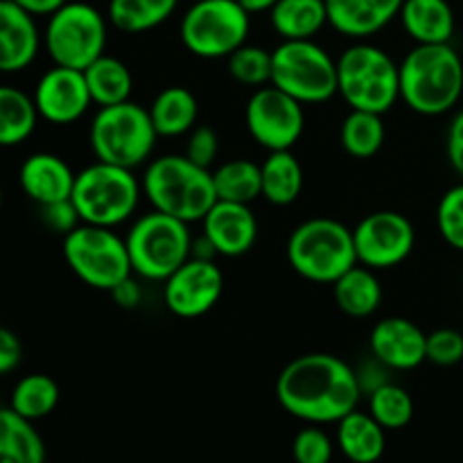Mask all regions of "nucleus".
<instances>
[{
    "label": "nucleus",
    "instance_id": "nucleus-2",
    "mask_svg": "<svg viewBox=\"0 0 463 463\" xmlns=\"http://www.w3.org/2000/svg\"><path fill=\"white\" fill-rule=\"evenodd\" d=\"M401 99L420 116H443L463 93V61L450 43H416L401 63Z\"/></svg>",
    "mask_w": 463,
    "mask_h": 463
},
{
    "label": "nucleus",
    "instance_id": "nucleus-1",
    "mask_svg": "<svg viewBox=\"0 0 463 463\" xmlns=\"http://www.w3.org/2000/svg\"><path fill=\"white\" fill-rule=\"evenodd\" d=\"M362 392L357 371L330 353L297 357L276 380L280 407L307 425H337L344 416L357 410Z\"/></svg>",
    "mask_w": 463,
    "mask_h": 463
},
{
    "label": "nucleus",
    "instance_id": "nucleus-43",
    "mask_svg": "<svg viewBox=\"0 0 463 463\" xmlns=\"http://www.w3.org/2000/svg\"><path fill=\"white\" fill-rule=\"evenodd\" d=\"M446 152L452 170L463 179V111L457 113V116L452 118L450 127H448Z\"/></svg>",
    "mask_w": 463,
    "mask_h": 463
},
{
    "label": "nucleus",
    "instance_id": "nucleus-31",
    "mask_svg": "<svg viewBox=\"0 0 463 463\" xmlns=\"http://www.w3.org/2000/svg\"><path fill=\"white\" fill-rule=\"evenodd\" d=\"M179 0H109V23L125 34L156 30L176 12Z\"/></svg>",
    "mask_w": 463,
    "mask_h": 463
},
{
    "label": "nucleus",
    "instance_id": "nucleus-35",
    "mask_svg": "<svg viewBox=\"0 0 463 463\" xmlns=\"http://www.w3.org/2000/svg\"><path fill=\"white\" fill-rule=\"evenodd\" d=\"M369 411L387 432L407 428L414 419V401L407 389L384 383L369 393Z\"/></svg>",
    "mask_w": 463,
    "mask_h": 463
},
{
    "label": "nucleus",
    "instance_id": "nucleus-7",
    "mask_svg": "<svg viewBox=\"0 0 463 463\" xmlns=\"http://www.w3.org/2000/svg\"><path fill=\"white\" fill-rule=\"evenodd\" d=\"M143 193L134 170L95 158L93 165L77 172L72 203L84 224L120 226L136 213Z\"/></svg>",
    "mask_w": 463,
    "mask_h": 463
},
{
    "label": "nucleus",
    "instance_id": "nucleus-19",
    "mask_svg": "<svg viewBox=\"0 0 463 463\" xmlns=\"http://www.w3.org/2000/svg\"><path fill=\"white\" fill-rule=\"evenodd\" d=\"M43 48V34L36 27V16L16 5L14 0L0 3V71H25L32 66Z\"/></svg>",
    "mask_w": 463,
    "mask_h": 463
},
{
    "label": "nucleus",
    "instance_id": "nucleus-21",
    "mask_svg": "<svg viewBox=\"0 0 463 463\" xmlns=\"http://www.w3.org/2000/svg\"><path fill=\"white\" fill-rule=\"evenodd\" d=\"M75 176L77 172H72V167L61 156L50 152H39L27 156L23 161L21 172H18L23 193L36 206L71 199L72 188H75Z\"/></svg>",
    "mask_w": 463,
    "mask_h": 463
},
{
    "label": "nucleus",
    "instance_id": "nucleus-30",
    "mask_svg": "<svg viewBox=\"0 0 463 463\" xmlns=\"http://www.w3.org/2000/svg\"><path fill=\"white\" fill-rule=\"evenodd\" d=\"M41 113L36 109L34 95L23 93L14 86L0 89V145L16 147L25 143L36 129Z\"/></svg>",
    "mask_w": 463,
    "mask_h": 463
},
{
    "label": "nucleus",
    "instance_id": "nucleus-37",
    "mask_svg": "<svg viewBox=\"0 0 463 463\" xmlns=\"http://www.w3.org/2000/svg\"><path fill=\"white\" fill-rule=\"evenodd\" d=\"M437 226L441 238L457 251H463V179L441 197L437 208Z\"/></svg>",
    "mask_w": 463,
    "mask_h": 463
},
{
    "label": "nucleus",
    "instance_id": "nucleus-16",
    "mask_svg": "<svg viewBox=\"0 0 463 463\" xmlns=\"http://www.w3.org/2000/svg\"><path fill=\"white\" fill-rule=\"evenodd\" d=\"M34 102L41 113V120L66 127L86 116L89 107L93 104V98H90L84 71L54 63L36 81Z\"/></svg>",
    "mask_w": 463,
    "mask_h": 463
},
{
    "label": "nucleus",
    "instance_id": "nucleus-33",
    "mask_svg": "<svg viewBox=\"0 0 463 463\" xmlns=\"http://www.w3.org/2000/svg\"><path fill=\"white\" fill-rule=\"evenodd\" d=\"M342 147L351 154L353 158H371L383 149L387 129H384L383 113L362 111V109H351L342 122Z\"/></svg>",
    "mask_w": 463,
    "mask_h": 463
},
{
    "label": "nucleus",
    "instance_id": "nucleus-23",
    "mask_svg": "<svg viewBox=\"0 0 463 463\" xmlns=\"http://www.w3.org/2000/svg\"><path fill=\"white\" fill-rule=\"evenodd\" d=\"M337 446L353 463H375L387 448V430L371 411L353 410L337 423Z\"/></svg>",
    "mask_w": 463,
    "mask_h": 463
},
{
    "label": "nucleus",
    "instance_id": "nucleus-46",
    "mask_svg": "<svg viewBox=\"0 0 463 463\" xmlns=\"http://www.w3.org/2000/svg\"><path fill=\"white\" fill-rule=\"evenodd\" d=\"M238 3L242 5L249 14H262L271 12V7H274L279 0H238Z\"/></svg>",
    "mask_w": 463,
    "mask_h": 463
},
{
    "label": "nucleus",
    "instance_id": "nucleus-25",
    "mask_svg": "<svg viewBox=\"0 0 463 463\" xmlns=\"http://www.w3.org/2000/svg\"><path fill=\"white\" fill-rule=\"evenodd\" d=\"M154 127L163 138L190 134L197 127L199 102L185 86H167L154 98L149 107Z\"/></svg>",
    "mask_w": 463,
    "mask_h": 463
},
{
    "label": "nucleus",
    "instance_id": "nucleus-45",
    "mask_svg": "<svg viewBox=\"0 0 463 463\" xmlns=\"http://www.w3.org/2000/svg\"><path fill=\"white\" fill-rule=\"evenodd\" d=\"M16 5H21L25 12H30L36 18H50L54 12L63 7L68 0H14Z\"/></svg>",
    "mask_w": 463,
    "mask_h": 463
},
{
    "label": "nucleus",
    "instance_id": "nucleus-26",
    "mask_svg": "<svg viewBox=\"0 0 463 463\" xmlns=\"http://www.w3.org/2000/svg\"><path fill=\"white\" fill-rule=\"evenodd\" d=\"M269 21L283 41L312 39L328 25V7L326 0H279Z\"/></svg>",
    "mask_w": 463,
    "mask_h": 463
},
{
    "label": "nucleus",
    "instance_id": "nucleus-38",
    "mask_svg": "<svg viewBox=\"0 0 463 463\" xmlns=\"http://www.w3.org/2000/svg\"><path fill=\"white\" fill-rule=\"evenodd\" d=\"M292 452L294 459L298 463H328L333 459L335 443L333 439L326 434V430L310 423V428H303L301 432L294 437Z\"/></svg>",
    "mask_w": 463,
    "mask_h": 463
},
{
    "label": "nucleus",
    "instance_id": "nucleus-27",
    "mask_svg": "<svg viewBox=\"0 0 463 463\" xmlns=\"http://www.w3.org/2000/svg\"><path fill=\"white\" fill-rule=\"evenodd\" d=\"M0 459L5 463H43L45 443L34 420L16 414L12 407L0 411Z\"/></svg>",
    "mask_w": 463,
    "mask_h": 463
},
{
    "label": "nucleus",
    "instance_id": "nucleus-14",
    "mask_svg": "<svg viewBox=\"0 0 463 463\" xmlns=\"http://www.w3.org/2000/svg\"><path fill=\"white\" fill-rule=\"evenodd\" d=\"M357 262L375 271L393 269L411 256L416 231L405 215L396 211H375L353 229Z\"/></svg>",
    "mask_w": 463,
    "mask_h": 463
},
{
    "label": "nucleus",
    "instance_id": "nucleus-10",
    "mask_svg": "<svg viewBox=\"0 0 463 463\" xmlns=\"http://www.w3.org/2000/svg\"><path fill=\"white\" fill-rule=\"evenodd\" d=\"M271 59V84L298 102L321 104L339 95L337 61L312 39L283 41Z\"/></svg>",
    "mask_w": 463,
    "mask_h": 463
},
{
    "label": "nucleus",
    "instance_id": "nucleus-34",
    "mask_svg": "<svg viewBox=\"0 0 463 463\" xmlns=\"http://www.w3.org/2000/svg\"><path fill=\"white\" fill-rule=\"evenodd\" d=\"M59 384L45 373H30L21 378L9 396V407L30 420H41L59 405Z\"/></svg>",
    "mask_w": 463,
    "mask_h": 463
},
{
    "label": "nucleus",
    "instance_id": "nucleus-6",
    "mask_svg": "<svg viewBox=\"0 0 463 463\" xmlns=\"http://www.w3.org/2000/svg\"><path fill=\"white\" fill-rule=\"evenodd\" d=\"M339 95L351 109L387 113L401 99V68L371 43H355L337 59Z\"/></svg>",
    "mask_w": 463,
    "mask_h": 463
},
{
    "label": "nucleus",
    "instance_id": "nucleus-24",
    "mask_svg": "<svg viewBox=\"0 0 463 463\" xmlns=\"http://www.w3.org/2000/svg\"><path fill=\"white\" fill-rule=\"evenodd\" d=\"M333 297L339 310L353 319H366L373 315L383 303V285H380L375 269L360 265L339 276L333 283Z\"/></svg>",
    "mask_w": 463,
    "mask_h": 463
},
{
    "label": "nucleus",
    "instance_id": "nucleus-4",
    "mask_svg": "<svg viewBox=\"0 0 463 463\" xmlns=\"http://www.w3.org/2000/svg\"><path fill=\"white\" fill-rule=\"evenodd\" d=\"M288 260L301 279L333 285L339 276L357 265L353 231L330 217L303 222L288 240Z\"/></svg>",
    "mask_w": 463,
    "mask_h": 463
},
{
    "label": "nucleus",
    "instance_id": "nucleus-12",
    "mask_svg": "<svg viewBox=\"0 0 463 463\" xmlns=\"http://www.w3.org/2000/svg\"><path fill=\"white\" fill-rule=\"evenodd\" d=\"M43 48L52 63L84 71L107 48V18L89 3H66L48 18Z\"/></svg>",
    "mask_w": 463,
    "mask_h": 463
},
{
    "label": "nucleus",
    "instance_id": "nucleus-22",
    "mask_svg": "<svg viewBox=\"0 0 463 463\" xmlns=\"http://www.w3.org/2000/svg\"><path fill=\"white\" fill-rule=\"evenodd\" d=\"M401 23L414 43H450L455 12L448 0H405Z\"/></svg>",
    "mask_w": 463,
    "mask_h": 463
},
{
    "label": "nucleus",
    "instance_id": "nucleus-17",
    "mask_svg": "<svg viewBox=\"0 0 463 463\" xmlns=\"http://www.w3.org/2000/svg\"><path fill=\"white\" fill-rule=\"evenodd\" d=\"M371 355L384 369L411 371L428 362V335L405 317L378 321L369 337Z\"/></svg>",
    "mask_w": 463,
    "mask_h": 463
},
{
    "label": "nucleus",
    "instance_id": "nucleus-18",
    "mask_svg": "<svg viewBox=\"0 0 463 463\" xmlns=\"http://www.w3.org/2000/svg\"><path fill=\"white\" fill-rule=\"evenodd\" d=\"M202 226V233L211 240L217 256L240 258L256 247L258 220L251 211V203L217 199L211 211L203 215Z\"/></svg>",
    "mask_w": 463,
    "mask_h": 463
},
{
    "label": "nucleus",
    "instance_id": "nucleus-42",
    "mask_svg": "<svg viewBox=\"0 0 463 463\" xmlns=\"http://www.w3.org/2000/svg\"><path fill=\"white\" fill-rule=\"evenodd\" d=\"M23 360V344L9 328L0 330V373L9 375Z\"/></svg>",
    "mask_w": 463,
    "mask_h": 463
},
{
    "label": "nucleus",
    "instance_id": "nucleus-29",
    "mask_svg": "<svg viewBox=\"0 0 463 463\" xmlns=\"http://www.w3.org/2000/svg\"><path fill=\"white\" fill-rule=\"evenodd\" d=\"M262 199L274 206H289L303 190V167L292 149L269 152L262 163Z\"/></svg>",
    "mask_w": 463,
    "mask_h": 463
},
{
    "label": "nucleus",
    "instance_id": "nucleus-28",
    "mask_svg": "<svg viewBox=\"0 0 463 463\" xmlns=\"http://www.w3.org/2000/svg\"><path fill=\"white\" fill-rule=\"evenodd\" d=\"M84 77L95 107H111L131 99L134 77L122 59L102 54L89 68H84Z\"/></svg>",
    "mask_w": 463,
    "mask_h": 463
},
{
    "label": "nucleus",
    "instance_id": "nucleus-15",
    "mask_svg": "<svg viewBox=\"0 0 463 463\" xmlns=\"http://www.w3.org/2000/svg\"><path fill=\"white\" fill-rule=\"evenodd\" d=\"M224 292V274L215 260L188 258L163 280V301L179 319H197L217 306Z\"/></svg>",
    "mask_w": 463,
    "mask_h": 463
},
{
    "label": "nucleus",
    "instance_id": "nucleus-11",
    "mask_svg": "<svg viewBox=\"0 0 463 463\" xmlns=\"http://www.w3.org/2000/svg\"><path fill=\"white\" fill-rule=\"evenodd\" d=\"M249 18L238 0H197L181 18V41L199 59H229L247 43Z\"/></svg>",
    "mask_w": 463,
    "mask_h": 463
},
{
    "label": "nucleus",
    "instance_id": "nucleus-13",
    "mask_svg": "<svg viewBox=\"0 0 463 463\" xmlns=\"http://www.w3.org/2000/svg\"><path fill=\"white\" fill-rule=\"evenodd\" d=\"M306 104L274 84L253 90L244 107L249 136L267 152L292 149L306 129Z\"/></svg>",
    "mask_w": 463,
    "mask_h": 463
},
{
    "label": "nucleus",
    "instance_id": "nucleus-40",
    "mask_svg": "<svg viewBox=\"0 0 463 463\" xmlns=\"http://www.w3.org/2000/svg\"><path fill=\"white\" fill-rule=\"evenodd\" d=\"M217 154H220V138H217L215 131L206 125L194 127V129L188 134L185 156L193 158V161L199 163L202 167H208V170H211Z\"/></svg>",
    "mask_w": 463,
    "mask_h": 463
},
{
    "label": "nucleus",
    "instance_id": "nucleus-41",
    "mask_svg": "<svg viewBox=\"0 0 463 463\" xmlns=\"http://www.w3.org/2000/svg\"><path fill=\"white\" fill-rule=\"evenodd\" d=\"M39 208H41V220H43V224L48 226L52 233L68 235L71 231H75L77 226L84 224L80 213H77L75 203H72V199H61V202L45 203V206H39Z\"/></svg>",
    "mask_w": 463,
    "mask_h": 463
},
{
    "label": "nucleus",
    "instance_id": "nucleus-20",
    "mask_svg": "<svg viewBox=\"0 0 463 463\" xmlns=\"http://www.w3.org/2000/svg\"><path fill=\"white\" fill-rule=\"evenodd\" d=\"M405 0H326L328 25L348 39H369L383 32Z\"/></svg>",
    "mask_w": 463,
    "mask_h": 463
},
{
    "label": "nucleus",
    "instance_id": "nucleus-44",
    "mask_svg": "<svg viewBox=\"0 0 463 463\" xmlns=\"http://www.w3.org/2000/svg\"><path fill=\"white\" fill-rule=\"evenodd\" d=\"M111 297L120 307H125V310H134V307L140 306L143 288H140V283L134 279V274H131L129 279H125L122 283H118L116 288L111 289Z\"/></svg>",
    "mask_w": 463,
    "mask_h": 463
},
{
    "label": "nucleus",
    "instance_id": "nucleus-9",
    "mask_svg": "<svg viewBox=\"0 0 463 463\" xmlns=\"http://www.w3.org/2000/svg\"><path fill=\"white\" fill-rule=\"evenodd\" d=\"M63 258L81 283L102 292L134 274L127 240L109 226L80 224L63 235Z\"/></svg>",
    "mask_w": 463,
    "mask_h": 463
},
{
    "label": "nucleus",
    "instance_id": "nucleus-32",
    "mask_svg": "<svg viewBox=\"0 0 463 463\" xmlns=\"http://www.w3.org/2000/svg\"><path fill=\"white\" fill-rule=\"evenodd\" d=\"M217 199L253 203L262 197V167L249 158H233L213 170Z\"/></svg>",
    "mask_w": 463,
    "mask_h": 463
},
{
    "label": "nucleus",
    "instance_id": "nucleus-39",
    "mask_svg": "<svg viewBox=\"0 0 463 463\" xmlns=\"http://www.w3.org/2000/svg\"><path fill=\"white\" fill-rule=\"evenodd\" d=\"M463 360V335L459 330L439 328L428 335V362L437 366H455Z\"/></svg>",
    "mask_w": 463,
    "mask_h": 463
},
{
    "label": "nucleus",
    "instance_id": "nucleus-8",
    "mask_svg": "<svg viewBox=\"0 0 463 463\" xmlns=\"http://www.w3.org/2000/svg\"><path fill=\"white\" fill-rule=\"evenodd\" d=\"M125 240L134 274L154 283H163L193 258L188 222L161 211H152L136 220Z\"/></svg>",
    "mask_w": 463,
    "mask_h": 463
},
{
    "label": "nucleus",
    "instance_id": "nucleus-5",
    "mask_svg": "<svg viewBox=\"0 0 463 463\" xmlns=\"http://www.w3.org/2000/svg\"><path fill=\"white\" fill-rule=\"evenodd\" d=\"M156 138L158 131L149 109L131 99L111 107H98V113L90 120L89 143L95 158L129 170L149 161Z\"/></svg>",
    "mask_w": 463,
    "mask_h": 463
},
{
    "label": "nucleus",
    "instance_id": "nucleus-3",
    "mask_svg": "<svg viewBox=\"0 0 463 463\" xmlns=\"http://www.w3.org/2000/svg\"><path fill=\"white\" fill-rule=\"evenodd\" d=\"M143 193L154 211L188 222H202L217 202L213 170L185 154H165L147 163Z\"/></svg>",
    "mask_w": 463,
    "mask_h": 463
},
{
    "label": "nucleus",
    "instance_id": "nucleus-36",
    "mask_svg": "<svg viewBox=\"0 0 463 463\" xmlns=\"http://www.w3.org/2000/svg\"><path fill=\"white\" fill-rule=\"evenodd\" d=\"M271 66H274L271 52L260 45L244 43L229 57V75L238 84L251 89L271 84Z\"/></svg>",
    "mask_w": 463,
    "mask_h": 463
}]
</instances>
